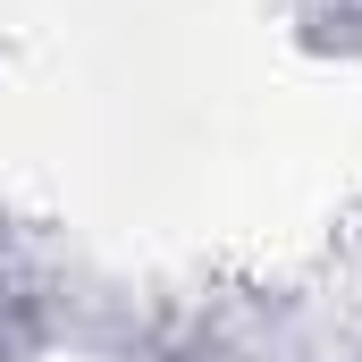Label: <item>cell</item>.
I'll use <instances>...</instances> for the list:
<instances>
[]
</instances>
